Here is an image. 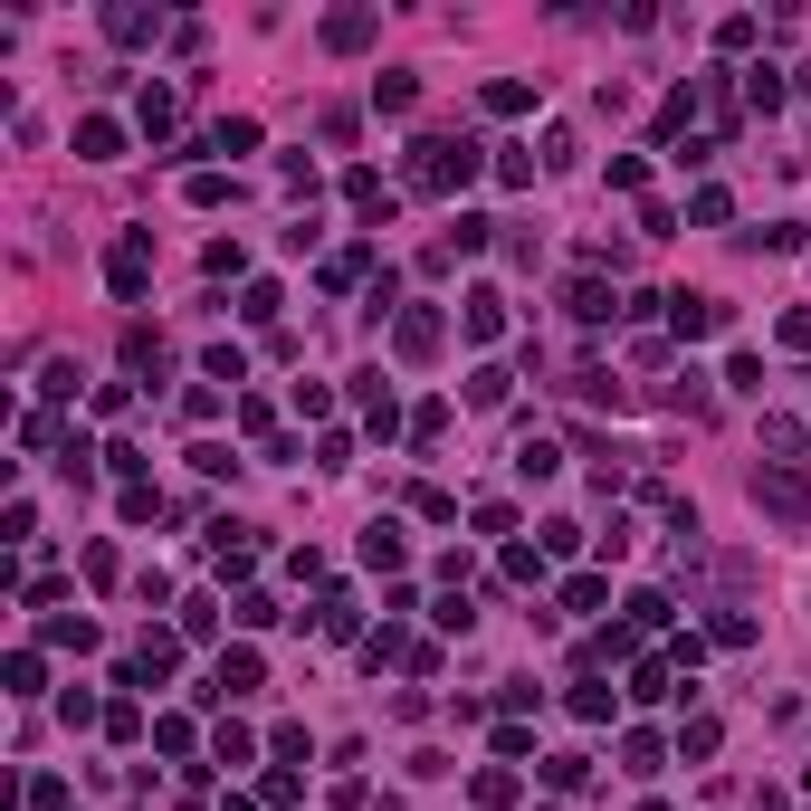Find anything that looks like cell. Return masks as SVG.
Wrapping results in <instances>:
<instances>
[{
  "mask_svg": "<svg viewBox=\"0 0 811 811\" xmlns=\"http://www.w3.org/2000/svg\"><path fill=\"white\" fill-rule=\"evenodd\" d=\"M344 201H354L363 220H392V191H382V172H373V163H354V172H344Z\"/></svg>",
  "mask_w": 811,
  "mask_h": 811,
  "instance_id": "cell-14",
  "label": "cell"
},
{
  "mask_svg": "<svg viewBox=\"0 0 811 811\" xmlns=\"http://www.w3.org/2000/svg\"><path fill=\"white\" fill-rule=\"evenodd\" d=\"M402 525H392V516H373V525H363V564H373V572H392V564H402Z\"/></svg>",
  "mask_w": 811,
  "mask_h": 811,
  "instance_id": "cell-15",
  "label": "cell"
},
{
  "mask_svg": "<svg viewBox=\"0 0 811 811\" xmlns=\"http://www.w3.org/2000/svg\"><path fill=\"white\" fill-rule=\"evenodd\" d=\"M239 429H249V439H277V410H267L258 392H249V402H239Z\"/></svg>",
  "mask_w": 811,
  "mask_h": 811,
  "instance_id": "cell-50",
  "label": "cell"
},
{
  "mask_svg": "<svg viewBox=\"0 0 811 811\" xmlns=\"http://www.w3.org/2000/svg\"><path fill=\"white\" fill-rule=\"evenodd\" d=\"M258 688H267L258 649H220V668H211V688H201V707H220V697H258Z\"/></svg>",
  "mask_w": 811,
  "mask_h": 811,
  "instance_id": "cell-5",
  "label": "cell"
},
{
  "mask_svg": "<svg viewBox=\"0 0 811 811\" xmlns=\"http://www.w3.org/2000/svg\"><path fill=\"white\" fill-rule=\"evenodd\" d=\"M0 678H10V697H39V688H48V668H39V649H10V668H0Z\"/></svg>",
  "mask_w": 811,
  "mask_h": 811,
  "instance_id": "cell-26",
  "label": "cell"
},
{
  "mask_svg": "<svg viewBox=\"0 0 811 811\" xmlns=\"http://www.w3.org/2000/svg\"><path fill=\"white\" fill-rule=\"evenodd\" d=\"M630 697H640V707L678 697V668H668V659H630Z\"/></svg>",
  "mask_w": 811,
  "mask_h": 811,
  "instance_id": "cell-18",
  "label": "cell"
},
{
  "mask_svg": "<svg viewBox=\"0 0 811 811\" xmlns=\"http://www.w3.org/2000/svg\"><path fill=\"white\" fill-rule=\"evenodd\" d=\"M754 249H773V258H792V249H802V220H773V230H754Z\"/></svg>",
  "mask_w": 811,
  "mask_h": 811,
  "instance_id": "cell-48",
  "label": "cell"
},
{
  "mask_svg": "<svg viewBox=\"0 0 811 811\" xmlns=\"http://www.w3.org/2000/svg\"><path fill=\"white\" fill-rule=\"evenodd\" d=\"M726 211H736V201H726V191H716V182H707V191H697V201H688V220H697V230H726Z\"/></svg>",
  "mask_w": 811,
  "mask_h": 811,
  "instance_id": "cell-41",
  "label": "cell"
},
{
  "mask_svg": "<svg viewBox=\"0 0 811 811\" xmlns=\"http://www.w3.org/2000/svg\"><path fill=\"white\" fill-rule=\"evenodd\" d=\"M601 601H611V582H601V572H572V582H564V611H601Z\"/></svg>",
  "mask_w": 811,
  "mask_h": 811,
  "instance_id": "cell-35",
  "label": "cell"
},
{
  "mask_svg": "<svg viewBox=\"0 0 811 811\" xmlns=\"http://www.w3.org/2000/svg\"><path fill=\"white\" fill-rule=\"evenodd\" d=\"M506 582H545V545H506Z\"/></svg>",
  "mask_w": 811,
  "mask_h": 811,
  "instance_id": "cell-42",
  "label": "cell"
},
{
  "mask_svg": "<svg viewBox=\"0 0 811 811\" xmlns=\"http://www.w3.org/2000/svg\"><path fill=\"white\" fill-rule=\"evenodd\" d=\"M659 402H668V410H688V420H707V410H716V392H707V373H697V363H688V373L668 382Z\"/></svg>",
  "mask_w": 811,
  "mask_h": 811,
  "instance_id": "cell-17",
  "label": "cell"
},
{
  "mask_svg": "<svg viewBox=\"0 0 811 811\" xmlns=\"http://www.w3.org/2000/svg\"><path fill=\"white\" fill-rule=\"evenodd\" d=\"M124 363H134V373H163V334H153V325H124Z\"/></svg>",
  "mask_w": 811,
  "mask_h": 811,
  "instance_id": "cell-22",
  "label": "cell"
},
{
  "mask_svg": "<svg viewBox=\"0 0 811 811\" xmlns=\"http://www.w3.org/2000/svg\"><path fill=\"white\" fill-rule=\"evenodd\" d=\"M115 153H124V124L115 115H87V124H77V163H115Z\"/></svg>",
  "mask_w": 811,
  "mask_h": 811,
  "instance_id": "cell-11",
  "label": "cell"
},
{
  "mask_svg": "<svg viewBox=\"0 0 811 811\" xmlns=\"http://www.w3.org/2000/svg\"><path fill=\"white\" fill-rule=\"evenodd\" d=\"M707 640H716V649H754V611H716Z\"/></svg>",
  "mask_w": 811,
  "mask_h": 811,
  "instance_id": "cell-28",
  "label": "cell"
},
{
  "mask_svg": "<svg viewBox=\"0 0 811 811\" xmlns=\"http://www.w3.org/2000/svg\"><path fill=\"white\" fill-rule=\"evenodd\" d=\"M39 392L48 402H77V363H39Z\"/></svg>",
  "mask_w": 811,
  "mask_h": 811,
  "instance_id": "cell-49",
  "label": "cell"
},
{
  "mask_svg": "<svg viewBox=\"0 0 811 811\" xmlns=\"http://www.w3.org/2000/svg\"><path fill=\"white\" fill-rule=\"evenodd\" d=\"M410 506H420L429 525H449V516H458V497H449V487H410Z\"/></svg>",
  "mask_w": 811,
  "mask_h": 811,
  "instance_id": "cell-53",
  "label": "cell"
},
{
  "mask_svg": "<svg viewBox=\"0 0 811 811\" xmlns=\"http://www.w3.org/2000/svg\"><path fill=\"white\" fill-rule=\"evenodd\" d=\"M439 344H449V325H439V306H402V315H392V354H402V363H429Z\"/></svg>",
  "mask_w": 811,
  "mask_h": 811,
  "instance_id": "cell-4",
  "label": "cell"
},
{
  "mask_svg": "<svg viewBox=\"0 0 811 811\" xmlns=\"http://www.w3.org/2000/svg\"><path fill=\"white\" fill-rule=\"evenodd\" d=\"M211 153H258V124H249V115H230V124L211 134Z\"/></svg>",
  "mask_w": 811,
  "mask_h": 811,
  "instance_id": "cell-43",
  "label": "cell"
},
{
  "mask_svg": "<svg viewBox=\"0 0 811 811\" xmlns=\"http://www.w3.org/2000/svg\"><path fill=\"white\" fill-rule=\"evenodd\" d=\"M487 115H535V77H487Z\"/></svg>",
  "mask_w": 811,
  "mask_h": 811,
  "instance_id": "cell-19",
  "label": "cell"
},
{
  "mask_svg": "<svg viewBox=\"0 0 811 811\" xmlns=\"http://www.w3.org/2000/svg\"><path fill=\"white\" fill-rule=\"evenodd\" d=\"M182 124V105H172V87H143V134H172Z\"/></svg>",
  "mask_w": 811,
  "mask_h": 811,
  "instance_id": "cell-34",
  "label": "cell"
},
{
  "mask_svg": "<svg viewBox=\"0 0 811 811\" xmlns=\"http://www.w3.org/2000/svg\"><path fill=\"white\" fill-rule=\"evenodd\" d=\"M477 163H487V143H477V134H420V143H410V163H402V182L410 191H468Z\"/></svg>",
  "mask_w": 811,
  "mask_h": 811,
  "instance_id": "cell-1",
  "label": "cell"
},
{
  "mask_svg": "<svg viewBox=\"0 0 811 811\" xmlns=\"http://www.w3.org/2000/svg\"><path fill=\"white\" fill-rule=\"evenodd\" d=\"M668 763V744L649 736V726H630V736H620V773H659Z\"/></svg>",
  "mask_w": 811,
  "mask_h": 811,
  "instance_id": "cell-21",
  "label": "cell"
},
{
  "mask_svg": "<svg viewBox=\"0 0 811 811\" xmlns=\"http://www.w3.org/2000/svg\"><path fill=\"white\" fill-rule=\"evenodd\" d=\"M230 620H239V630H267V620H277V601H267V592H239Z\"/></svg>",
  "mask_w": 811,
  "mask_h": 811,
  "instance_id": "cell-45",
  "label": "cell"
},
{
  "mask_svg": "<svg viewBox=\"0 0 811 811\" xmlns=\"http://www.w3.org/2000/svg\"><path fill=\"white\" fill-rule=\"evenodd\" d=\"M115 516H124V525H153V516H163V497H153V487H124Z\"/></svg>",
  "mask_w": 811,
  "mask_h": 811,
  "instance_id": "cell-44",
  "label": "cell"
},
{
  "mask_svg": "<svg viewBox=\"0 0 811 811\" xmlns=\"http://www.w3.org/2000/svg\"><path fill=\"white\" fill-rule=\"evenodd\" d=\"M716 736H726L716 716H688V726H678V754H688V763H707V754H716Z\"/></svg>",
  "mask_w": 811,
  "mask_h": 811,
  "instance_id": "cell-30",
  "label": "cell"
},
{
  "mask_svg": "<svg viewBox=\"0 0 811 811\" xmlns=\"http://www.w3.org/2000/svg\"><path fill=\"white\" fill-rule=\"evenodd\" d=\"M439 429H449V402H420V410H410V439H420V449L439 439Z\"/></svg>",
  "mask_w": 811,
  "mask_h": 811,
  "instance_id": "cell-52",
  "label": "cell"
},
{
  "mask_svg": "<svg viewBox=\"0 0 811 811\" xmlns=\"http://www.w3.org/2000/svg\"><path fill=\"white\" fill-rule=\"evenodd\" d=\"M572 716H582V726H611V688H601V678H582V688H572Z\"/></svg>",
  "mask_w": 811,
  "mask_h": 811,
  "instance_id": "cell-37",
  "label": "cell"
},
{
  "mask_svg": "<svg viewBox=\"0 0 811 811\" xmlns=\"http://www.w3.org/2000/svg\"><path fill=\"white\" fill-rule=\"evenodd\" d=\"M153 29H163V20H153L143 0H115V10H105V39H115V48H143Z\"/></svg>",
  "mask_w": 811,
  "mask_h": 811,
  "instance_id": "cell-13",
  "label": "cell"
},
{
  "mask_svg": "<svg viewBox=\"0 0 811 811\" xmlns=\"http://www.w3.org/2000/svg\"><path fill=\"white\" fill-rule=\"evenodd\" d=\"M763 449H773V468H811V429L783 420V410H763Z\"/></svg>",
  "mask_w": 811,
  "mask_h": 811,
  "instance_id": "cell-8",
  "label": "cell"
},
{
  "mask_svg": "<svg viewBox=\"0 0 811 811\" xmlns=\"http://www.w3.org/2000/svg\"><path fill=\"white\" fill-rule=\"evenodd\" d=\"M58 716H68V726H105V707H95L87 688H68V697H58Z\"/></svg>",
  "mask_w": 811,
  "mask_h": 811,
  "instance_id": "cell-55",
  "label": "cell"
},
{
  "mask_svg": "<svg viewBox=\"0 0 811 811\" xmlns=\"http://www.w3.org/2000/svg\"><path fill=\"white\" fill-rule=\"evenodd\" d=\"M516 477H525V487L564 477V439H516Z\"/></svg>",
  "mask_w": 811,
  "mask_h": 811,
  "instance_id": "cell-12",
  "label": "cell"
},
{
  "mask_svg": "<svg viewBox=\"0 0 811 811\" xmlns=\"http://www.w3.org/2000/svg\"><path fill=\"white\" fill-rule=\"evenodd\" d=\"M315 630H325V640H354V630H363L354 592H325V601H315Z\"/></svg>",
  "mask_w": 811,
  "mask_h": 811,
  "instance_id": "cell-20",
  "label": "cell"
},
{
  "mask_svg": "<svg viewBox=\"0 0 811 811\" xmlns=\"http://www.w3.org/2000/svg\"><path fill=\"white\" fill-rule=\"evenodd\" d=\"M754 506L773 525H802V535H811V477L802 468H773V458H763V468H754Z\"/></svg>",
  "mask_w": 811,
  "mask_h": 811,
  "instance_id": "cell-2",
  "label": "cell"
},
{
  "mask_svg": "<svg viewBox=\"0 0 811 811\" xmlns=\"http://www.w3.org/2000/svg\"><path fill=\"white\" fill-rule=\"evenodd\" d=\"M458 325H468V344H497L506 334V296L497 286H468V296H458Z\"/></svg>",
  "mask_w": 811,
  "mask_h": 811,
  "instance_id": "cell-6",
  "label": "cell"
},
{
  "mask_svg": "<svg viewBox=\"0 0 811 811\" xmlns=\"http://www.w3.org/2000/svg\"><path fill=\"white\" fill-rule=\"evenodd\" d=\"M48 640H58V649H95V620H87V611H77V620L48 611Z\"/></svg>",
  "mask_w": 811,
  "mask_h": 811,
  "instance_id": "cell-36",
  "label": "cell"
},
{
  "mask_svg": "<svg viewBox=\"0 0 811 811\" xmlns=\"http://www.w3.org/2000/svg\"><path fill=\"white\" fill-rule=\"evenodd\" d=\"M783 68H744V105H754V115H773V105H783Z\"/></svg>",
  "mask_w": 811,
  "mask_h": 811,
  "instance_id": "cell-23",
  "label": "cell"
},
{
  "mask_svg": "<svg viewBox=\"0 0 811 811\" xmlns=\"http://www.w3.org/2000/svg\"><path fill=\"white\" fill-rule=\"evenodd\" d=\"M545 783L554 792H582V783H592V754H545Z\"/></svg>",
  "mask_w": 811,
  "mask_h": 811,
  "instance_id": "cell-31",
  "label": "cell"
},
{
  "mask_svg": "<svg viewBox=\"0 0 811 811\" xmlns=\"http://www.w3.org/2000/svg\"><path fill=\"white\" fill-rule=\"evenodd\" d=\"M373 39H382V10H334V20H325L334 58H354V48H373Z\"/></svg>",
  "mask_w": 811,
  "mask_h": 811,
  "instance_id": "cell-9",
  "label": "cell"
},
{
  "mask_svg": "<svg viewBox=\"0 0 811 811\" xmlns=\"http://www.w3.org/2000/svg\"><path fill=\"white\" fill-rule=\"evenodd\" d=\"M105 286H115L124 306H134L143 286H153V230H124L115 249H105Z\"/></svg>",
  "mask_w": 811,
  "mask_h": 811,
  "instance_id": "cell-3",
  "label": "cell"
},
{
  "mask_svg": "<svg viewBox=\"0 0 811 811\" xmlns=\"http://www.w3.org/2000/svg\"><path fill=\"white\" fill-rule=\"evenodd\" d=\"M105 736H115V744L143 736V707H134V697H115V707H105Z\"/></svg>",
  "mask_w": 811,
  "mask_h": 811,
  "instance_id": "cell-46",
  "label": "cell"
},
{
  "mask_svg": "<svg viewBox=\"0 0 811 811\" xmlns=\"http://www.w3.org/2000/svg\"><path fill=\"white\" fill-rule=\"evenodd\" d=\"M211 754H220V763H258V736H249V726H239V716H220V736H211Z\"/></svg>",
  "mask_w": 811,
  "mask_h": 811,
  "instance_id": "cell-24",
  "label": "cell"
},
{
  "mask_svg": "<svg viewBox=\"0 0 811 811\" xmlns=\"http://www.w3.org/2000/svg\"><path fill=\"white\" fill-rule=\"evenodd\" d=\"M487 239H497V220H477V211H458V230H449V258H477V249H487Z\"/></svg>",
  "mask_w": 811,
  "mask_h": 811,
  "instance_id": "cell-29",
  "label": "cell"
},
{
  "mask_svg": "<svg viewBox=\"0 0 811 811\" xmlns=\"http://www.w3.org/2000/svg\"><path fill=\"white\" fill-rule=\"evenodd\" d=\"M201 363H211V382H249V354H239V344H211Z\"/></svg>",
  "mask_w": 811,
  "mask_h": 811,
  "instance_id": "cell-47",
  "label": "cell"
},
{
  "mask_svg": "<svg viewBox=\"0 0 811 811\" xmlns=\"http://www.w3.org/2000/svg\"><path fill=\"white\" fill-rule=\"evenodd\" d=\"M477 535H516V506H506V497H477Z\"/></svg>",
  "mask_w": 811,
  "mask_h": 811,
  "instance_id": "cell-51",
  "label": "cell"
},
{
  "mask_svg": "<svg viewBox=\"0 0 811 811\" xmlns=\"http://www.w3.org/2000/svg\"><path fill=\"white\" fill-rule=\"evenodd\" d=\"M277 306H286V296H277V286H267V277L249 286V296H239V315H249V325H277Z\"/></svg>",
  "mask_w": 811,
  "mask_h": 811,
  "instance_id": "cell-39",
  "label": "cell"
},
{
  "mask_svg": "<svg viewBox=\"0 0 811 811\" xmlns=\"http://www.w3.org/2000/svg\"><path fill=\"white\" fill-rule=\"evenodd\" d=\"M373 105H382V115H410V105H420V77H410V68H382L373 77Z\"/></svg>",
  "mask_w": 811,
  "mask_h": 811,
  "instance_id": "cell-16",
  "label": "cell"
},
{
  "mask_svg": "<svg viewBox=\"0 0 811 811\" xmlns=\"http://www.w3.org/2000/svg\"><path fill=\"white\" fill-rule=\"evenodd\" d=\"M20 449H68V429H58V410H29V420H20Z\"/></svg>",
  "mask_w": 811,
  "mask_h": 811,
  "instance_id": "cell-33",
  "label": "cell"
},
{
  "mask_svg": "<svg viewBox=\"0 0 811 811\" xmlns=\"http://www.w3.org/2000/svg\"><path fill=\"white\" fill-rule=\"evenodd\" d=\"M564 315H572V325H611L620 306H611V286H601V277H572L564 286Z\"/></svg>",
  "mask_w": 811,
  "mask_h": 811,
  "instance_id": "cell-10",
  "label": "cell"
},
{
  "mask_svg": "<svg viewBox=\"0 0 811 811\" xmlns=\"http://www.w3.org/2000/svg\"><path fill=\"white\" fill-rule=\"evenodd\" d=\"M516 802V773H497V763H487V773H477V811H506Z\"/></svg>",
  "mask_w": 811,
  "mask_h": 811,
  "instance_id": "cell-40",
  "label": "cell"
},
{
  "mask_svg": "<svg viewBox=\"0 0 811 811\" xmlns=\"http://www.w3.org/2000/svg\"><path fill=\"white\" fill-rule=\"evenodd\" d=\"M230 811H267V802H230Z\"/></svg>",
  "mask_w": 811,
  "mask_h": 811,
  "instance_id": "cell-57",
  "label": "cell"
},
{
  "mask_svg": "<svg viewBox=\"0 0 811 811\" xmlns=\"http://www.w3.org/2000/svg\"><path fill=\"white\" fill-rule=\"evenodd\" d=\"M182 191H191V211H220V201H230V191H239V182H230V172H211V163H201V172H191V182H182Z\"/></svg>",
  "mask_w": 811,
  "mask_h": 811,
  "instance_id": "cell-25",
  "label": "cell"
},
{
  "mask_svg": "<svg viewBox=\"0 0 811 811\" xmlns=\"http://www.w3.org/2000/svg\"><path fill=\"white\" fill-rule=\"evenodd\" d=\"M773 334H783L792 354H811V306H792V315H783V325H773Z\"/></svg>",
  "mask_w": 811,
  "mask_h": 811,
  "instance_id": "cell-56",
  "label": "cell"
},
{
  "mask_svg": "<svg viewBox=\"0 0 811 811\" xmlns=\"http://www.w3.org/2000/svg\"><path fill=\"white\" fill-rule=\"evenodd\" d=\"M688 115H697V87H678V95L659 105V143H678V134H688Z\"/></svg>",
  "mask_w": 811,
  "mask_h": 811,
  "instance_id": "cell-38",
  "label": "cell"
},
{
  "mask_svg": "<svg viewBox=\"0 0 811 811\" xmlns=\"http://www.w3.org/2000/svg\"><path fill=\"white\" fill-rule=\"evenodd\" d=\"M506 392H516V382H506V373H497V363H477V373H468V410H497V402H506Z\"/></svg>",
  "mask_w": 811,
  "mask_h": 811,
  "instance_id": "cell-27",
  "label": "cell"
},
{
  "mask_svg": "<svg viewBox=\"0 0 811 811\" xmlns=\"http://www.w3.org/2000/svg\"><path fill=\"white\" fill-rule=\"evenodd\" d=\"M620 611H630V630H640V640H649V630H668V592H630Z\"/></svg>",
  "mask_w": 811,
  "mask_h": 811,
  "instance_id": "cell-32",
  "label": "cell"
},
{
  "mask_svg": "<svg viewBox=\"0 0 811 811\" xmlns=\"http://www.w3.org/2000/svg\"><path fill=\"white\" fill-rule=\"evenodd\" d=\"M716 325H726V306H716V296H668V334H678V344H707Z\"/></svg>",
  "mask_w": 811,
  "mask_h": 811,
  "instance_id": "cell-7",
  "label": "cell"
},
{
  "mask_svg": "<svg viewBox=\"0 0 811 811\" xmlns=\"http://www.w3.org/2000/svg\"><path fill=\"white\" fill-rule=\"evenodd\" d=\"M153 744H163V754H191V716H153Z\"/></svg>",
  "mask_w": 811,
  "mask_h": 811,
  "instance_id": "cell-54",
  "label": "cell"
}]
</instances>
